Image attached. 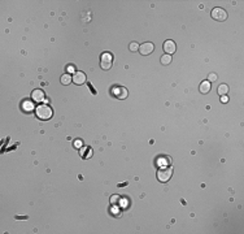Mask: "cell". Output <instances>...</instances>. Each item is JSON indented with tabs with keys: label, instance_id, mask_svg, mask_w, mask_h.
<instances>
[{
	"label": "cell",
	"instance_id": "6da1fadb",
	"mask_svg": "<svg viewBox=\"0 0 244 234\" xmlns=\"http://www.w3.org/2000/svg\"><path fill=\"white\" fill-rule=\"evenodd\" d=\"M173 176V168L171 166H160L157 171V180L160 182H168Z\"/></svg>",
	"mask_w": 244,
	"mask_h": 234
},
{
	"label": "cell",
	"instance_id": "7a4b0ae2",
	"mask_svg": "<svg viewBox=\"0 0 244 234\" xmlns=\"http://www.w3.org/2000/svg\"><path fill=\"white\" fill-rule=\"evenodd\" d=\"M35 112H37V116L39 117L40 120H49L52 117V115H53L52 108L46 105V104L37 107V108H35Z\"/></svg>",
	"mask_w": 244,
	"mask_h": 234
},
{
	"label": "cell",
	"instance_id": "3957f363",
	"mask_svg": "<svg viewBox=\"0 0 244 234\" xmlns=\"http://www.w3.org/2000/svg\"><path fill=\"white\" fill-rule=\"evenodd\" d=\"M112 64H113V56L109 52H104L100 57V65H102V69L104 70H108L112 68Z\"/></svg>",
	"mask_w": 244,
	"mask_h": 234
},
{
	"label": "cell",
	"instance_id": "277c9868",
	"mask_svg": "<svg viewBox=\"0 0 244 234\" xmlns=\"http://www.w3.org/2000/svg\"><path fill=\"white\" fill-rule=\"evenodd\" d=\"M210 14H212V18L216 20V21H225V20L227 18L226 11L222 9V8H214V9L212 11Z\"/></svg>",
	"mask_w": 244,
	"mask_h": 234
},
{
	"label": "cell",
	"instance_id": "5b68a950",
	"mask_svg": "<svg viewBox=\"0 0 244 234\" xmlns=\"http://www.w3.org/2000/svg\"><path fill=\"white\" fill-rule=\"evenodd\" d=\"M153 49H155V46L152 44V43H149V42H147V43H143L142 46H139V51H140V54L142 55H151L153 52Z\"/></svg>",
	"mask_w": 244,
	"mask_h": 234
},
{
	"label": "cell",
	"instance_id": "8992f818",
	"mask_svg": "<svg viewBox=\"0 0 244 234\" xmlns=\"http://www.w3.org/2000/svg\"><path fill=\"white\" fill-rule=\"evenodd\" d=\"M71 79L75 85H83L86 82V74L83 72H74V74L71 76Z\"/></svg>",
	"mask_w": 244,
	"mask_h": 234
},
{
	"label": "cell",
	"instance_id": "52a82bcc",
	"mask_svg": "<svg viewBox=\"0 0 244 234\" xmlns=\"http://www.w3.org/2000/svg\"><path fill=\"white\" fill-rule=\"evenodd\" d=\"M175 49H177V47H175V43H174L173 40H166V42L164 43V51H165V52H166L168 55L174 54Z\"/></svg>",
	"mask_w": 244,
	"mask_h": 234
},
{
	"label": "cell",
	"instance_id": "ba28073f",
	"mask_svg": "<svg viewBox=\"0 0 244 234\" xmlns=\"http://www.w3.org/2000/svg\"><path fill=\"white\" fill-rule=\"evenodd\" d=\"M31 98H33L34 101H37V103H40V101H43V100L46 99V98H44V92H43L42 90H39V89L34 90V91L31 92Z\"/></svg>",
	"mask_w": 244,
	"mask_h": 234
},
{
	"label": "cell",
	"instance_id": "9c48e42d",
	"mask_svg": "<svg viewBox=\"0 0 244 234\" xmlns=\"http://www.w3.org/2000/svg\"><path fill=\"white\" fill-rule=\"evenodd\" d=\"M113 92L118 99H126L127 98V90L125 89V87H116V89L113 90Z\"/></svg>",
	"mask_w": 244,
	"mask_h": 234
},
{
	"label": "cell",
	"instance_id": "30bf717a",
	"mask_svg": "<svg viewBox=\"0 0 244 234\" xmlns=\"http://www.w3.org/2000/svg\"><path fill=\"white\" fill-rule=\"evenodd\" d=\"M210 82L209 81H203L201 83H200V86H199V90H200V92L201 94H208L210 91Z\"/></svg>",
	"mask_w": 244,
	"mask_h": 234
},
{
	"label": "cell",
	"instance_id": "8fae6325",
	"mask_svg": "<svg viewBox=\"0 0 244 234\" xmlns=\"http://www.w3.org/2000/svg\"><path fill=\"white\" fill-rule=\"evenodd\" d=\"M22 109L25 112H31L34 109V104L33 101H29V100H24L22 101Z\"/></svg>",
	"mask_w": 244,
	"mask_h": 234
},
{
	"label": "cell",
	"instance_id": "7c38bea8",
	"mask_svg": "<svg viewBox=\"0 0 244 234\" xmlns=\"http://www.w3.org/2000/svg\"><path fill=\"white\" fill-rule=\"evenodd\" d=\"M217 92H218L219 95H222V96H224V95H226V94L228 92V86H227V85H225V83L219 85V86H218Z\"/></svg>",
	"mask_w": 244,
	"mask_h": 234
},
{
	"label": "cell",
	"instance_id": "4fadbf2b",
	"mask_svg": "<svg viewBox=\"0 0 244 234\" xmlns=\"http://www.w3.org/2000/svg\"><path fill=\"white\" fill-rule=\"evenodd\" d=\"M60 81H61V83H62V85H70V82L73 81V79H71V76L66 73V74L61 76V79H60Z\"/></svg>",
	"mask_w": 244,
	"mask_h": 234
},
{
	"label": "cell",
	"instance_id": "5bb4252c",
	"mask_svg": "<svg viewBox=\"0 0 244 234\" xmlns=\"http://www.w3.org/2000/svg\"><path fill=\"white\" fill-rule=\"evenodd\" d=\"M171 63V55H162L161 56V64L162 65H169Z\"/></svg>",
	"mask_w": 244,
	"mask_h": 234
},
{
	"label": "cell",
	"instance_id": "9a60e30c",
	"mask_svg": "<svg viewBox=\"0 0 244 234\" xmlns=\"http://www.w3.org/2000/svg\"><path fill=\"white\" fill-rule=\"evenodd\" d=\"M129 48H130V51H133V52H135V51L139 49V44L136 42H131L130 46H129Z\"/></svg>",
	"mask_w": 244,
	"mask_h": 234
},
{
	"label": "cell",
	"instance_id": "2e32d148",
	"mask_svg": "<svg viewBox=\"0 0 244 234\" xmlns=\"http://www.w3.org/2000/svg\"><path fill=\"white\" fill-rule=\"evenodd\" d=\"M217 79V74H214V73H212V74H209V77H208V81L212 82V81H216Z\"/></svg>",
	"mask_w": 244,
	"mask_h": 234
},
{
	"label": "cell",
	"instance_id": "e0dca14e",
	"mask_svg": "<svg viewBox=\"0 0 244 234\" xmlns=\"http://www.w3.org/2000/svg\"><path fill=\"white\" fill-rule=\"evenodd\" d=\"M118 199H121L118 195H113L112 198H111V202H112V203H117V202H118Z\"/></svg>",
	"mask_w": 244,
	"mask_h": 234
},
{
	"label": "cell",
	"instance_id": "ac0fdd59",
	"mask_svg": "<svg viewBox=\"0 0 244 234\" xmlns=\"http://www.w3.org/2000/svg\"><path fill=\"white\" fill-rule=\"evenodd\" d=\"M221 101H222V103H227V101H228V98L226 96V95H224V96L221 98Z\"/></svg>",
	"mask_w": 244,
	"mask_h": 234
},
{
	"label": "cell",
	"instance_id": "d6986e66",
	"mask_svg": "<svg viewBox=\"0 0 244 234\" xmlns=\"http://www.w3.org/2000/svg\"><path fill=\"white\" fill-rule=\"evenodd\" d=\"M74 146H75V147L79 148L81 146H82V142H81V141H75V142H74Z\"/></svg>",
	"mask_w": 244,
	"mask_h": 234
},
{
	"label": "cell",
	"instance_id": "ffe728a7",
	"mask_svg": "<svg viewBox=\"0 0 244 234\" xmlns=\"http://www.w3.org/2000/svg\"><path fill=\"white\" fill-rule=\"evenodd\" d=\"M66 69H68V72H69V73H73V72H74V67H73V65H69V67H68Z\"/></svg>",
	"mask_w": 244,
	"mask_h": 234
}]
</instances>
